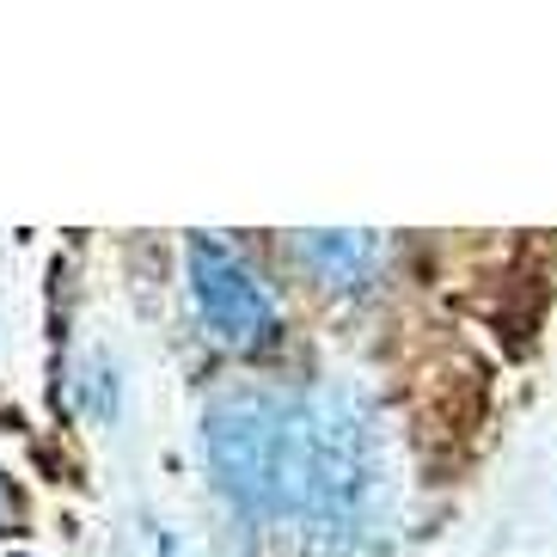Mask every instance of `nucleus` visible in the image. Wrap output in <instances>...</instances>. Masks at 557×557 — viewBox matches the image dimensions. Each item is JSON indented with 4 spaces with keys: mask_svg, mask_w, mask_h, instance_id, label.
Here are the masks:
<instances>
[{
    "mask_svg": "<svg viewBox=\"0 0 557 557\" xmlns=\"http://www.w3.org/2000/svg\"><path fill=\"white\" fill-rule=\"evenodd\" d=\"M18 521V496H13V484H7V472H0V533Z\"/></svg>",
    "mask_w": 557,
    "mask_h": 557,
    "instance_id": "39448f33",
    "label": "nucleus"
},
{
    "mask_svg": "<svg viewBox=\"0 0 557 557\" xmlns=\"http://www.w3.org/2000/svg\"><path fill=\"white\" fill-rule=\"evenodd\" d=\"M276 435H282V398L270 393H227L202 417V454L233 508L258 515L270 508V472H276Z\"/></svg>",
    "mask_w": 557,
    "mask_h": 557,
    "instance_id": "f03ea898",
    "label": "nucleus"
},
{
    "mask_svg": "<svg viewBox=\"0 0 557 557\" xmlns=\"http://www.w3.org/2000/svg\"><path fill=\"white\" fill-rule=\"evenodd\" d=\"M295 251H300V263L312 270L319 288H344V295L368 288L374 270H380V239L374 233H361V227H337V233L312 227V233H300Z\"/></svg>",
    "mask_w": 557,
    "mask_h": 557,
    "instance_id": "20e7f679",
    "label": "nucleus"
},
{
    "mask_svg": "<svg viewBox=\"0 0 557 557\" xmlns=\"http://www.w3.org/2000/svg\"><path fill=\"white\" fill-rule=\"evenodd\" d=\"M153 557H178V545H172V533H153Z\"/></svg>",
    "mask_w": 557,
    "mask_h": 557,
    "instance_id": "423d86ee",
    "label": "nucleus"
},
{
    "mask_svg": "<svg viewBox=\"0 0 557 557\" xmlns=\"http://www.w3.org/2000/svg\"><path fill=\"white\" fill-rule=\"evenodd\" d=\"M374 447L349 405L282 398L276 472L263 521H295L300 533H361L374 508Z\"/></svg>",
    "mask_w": 557,
    "mask_h": 557,
    "instance_id": "f257e3e1",
    "label": "nucleus"
},
{
    "mask_svg": "<svg viewBox=\"0 0 557 557\" xmlns=\"http://www.w3.org/2000/svg\"><path fill=\"white\" fill-rule=\"evenodd\" d=\"M184 258H190V300H197L202 325H209L221 344H233V349H270L276 344V331H282L276 300H270V288L251 276V263L239 258V251L209 239V233H190Z\"/></svg>",
    "mask_w": 557,
    "mask_h": 557,
    "instance_id": "7ed1b4c3",
    "label": "nucleus"
}]
</instances>
